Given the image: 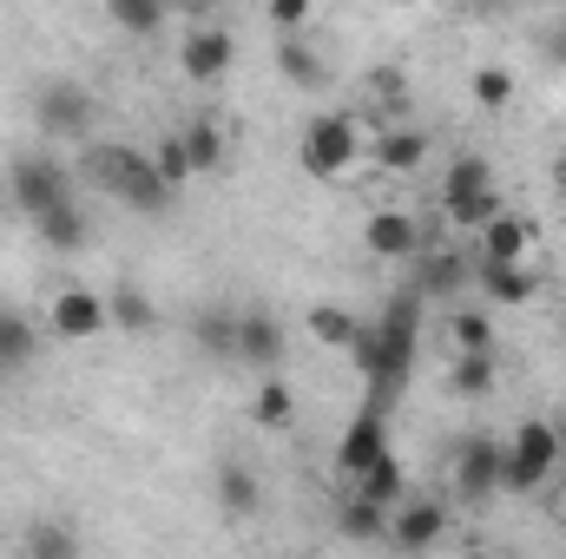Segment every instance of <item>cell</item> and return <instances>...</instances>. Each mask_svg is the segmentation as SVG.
Here are the masks:
<instances>
[{"instance_id":"cell-1","label":"cell","mask_w":566,"mask_h":559,"mask_svg":"<svg viewBox=\"0 0 566 559\" xmlns=\"http://www.w3.org/2000/svg\"><path fill=\"white\" fill-rule=\"evenodd\" d=\"M416 342H422V289H402V296L382 309V323L363 329L356 349H349L356 369H363V382H369V402H376V409H389V402L402 395L409 362H416Z\"/></svg>"},{"instance_id":"cell-2","label":"cell","mask_w":566,"mask_h":559,"mask_svg":"<svg viewBox=\"0 0 566 559\" xmlns=\"http://www.w3.org/2000/svg\"><path fill=\"white\" fill-rule=\"evenodd\" d=\"M93 178H99L119 204L145 211V218H158V211H171V204H178V191L158 178L151 151H133V145H99V151H93Z\"/></svg>"},{"instance_id":"cell-3","label":"cell","mask_w":566,"mask_h":559,"mask_svg":"<svg viewBox=\"0 0 566 559\" xmlns=\"http://www.w3.org/2000/svg\"><path fill=\"white\" fill-rule=\"evenodd\" d=\"M554 467H560V428L554 421H521L514 441H507V461H501V487L534 494V487H547Z\"/></svg>"},{"instance_id":"cell-4","label":"cell","mask_w":566,"mask_h":559,"mask_svg":"<svg viewBox=\"0 0 566 559\" xmlns=\"http://www.w3.org/2000/svg\"><path fill=\"white\" fill-rule=\"evenodd\" d=\"M33 126H40L46 139H86V133H93V93L73 86V80L33 86Z\"/></svg>"},{"instance_id":"cell-5","label":"cell","mask_w":566,"mask_h":559,"mask_svg":"<svg viewBox=\"0 0 566 559\" xmlns=\"http://www.w3.org/2000/svg\"><path fill=\"white\" fill-rule=\"evenodd\" d=\"M303 171L310 178H336V171H349V158H356V119H343V113H316L310 126H303Z\"/></svg>"},{"instance_id":"cell-6","label":"cell","mask_w":566,"mask_h":559,"mask_svg":"<svg viewBox=\"0 0 566 559\" xmlns=\"http://www.w3.org/2000/svg\"><path fill=\"white\" fill-rule=\"evenodd\" d=\"M7 191H13V204L33 218V211H46V204L73 198V178H66V165H60V158L27 151V158H13V171H7Z\"/></svg>"},{"instance_id":"cell-7","label":"cell","mask_w":566,"mask_h":559,"mask_svg":"<svg viewBox=\"0 0 566 559\" xmlns=\"http://www.w3.org/2000/svg\"><path fill=\"white\" fill-rule=\"evenodd\" d=\"M501 461H507V441L468 434V441L454 447V494H461V500H494V494H501Z\"/></svg>"},{"instance_id":"cell-8","label":"cell","mask_w":566,"mask_h":559,"mask_svg":"<svg viewBox=\"0 0 566 559\" xmlns=\"http://www.w3.org/2000/svg\"><path fill=\"white\" fill-rule=\"evenodd\" d=\"M231 60H238V40H231L224 27H198V33H185V40H178V73H185L191 86L224 80V73H231Z\"/></svg>"},{"instance_id":"cell-9","label":"cell","mask_w":566,"mask_h":559,"mask_svg":"<svg viewBox=\"0 0 566 559\" xmlns=\"http://www.w3.org/2000/svg\"><path fill=\"white\" fill-rule=\"evenodd\" d=\"M106 329H113V309H106L99 289L73 283V289L53 296V336H66V342H93V336H106Z\"/></svg>"},{"instance_id":"cell-10","label":"cell","mask_w":566,"mask_h":559,"mask_svg":"<svg viewBox=\"0 0 566 559\" xmlns=\"http://www.w3.org/2000/svg\"><path fill=\"white\" fill-rule=\"evenodd\" d=\"M441 534H448V507H441V500H396L382 540H396L402 553H422V547H434Z\"/></svg>"},{"instance_id":"cell-11","label":"cell","mask_w":566,"mask_h":559,"mask_svg":"<svg viewBox=\"0 0 566 559\" xmlns=\"http://www.w3.org/2000/svg\"><path fill=\"white\" fill-rule=\"evenodd\" d=\"M376 454H389V421H382V409H376V402H363V415L349 421V428H343V441H336V467L356 481Z\"/></svg>"},{"instance_id":"cell-12","label":"cell","mask_w":566,"mask_h":559,"mask_svg":"<svg viewBox=\"0 0 566 559\" xmlns=\"http://www.w3.org/2000/svg\"><path fill=\"white\" fill-rule=\"evenodd\" d=\"M238 362H251V369H283V323L271 309H238V349H231Z\"/></svg>"},{"instance_id":"cell-13","label":"cell","mask_w":566,"mask_h":559,"mask_svg":"<svg viewBox=\"0 0 566 559\" xmlns=\"http://www.w3.org/2000/svg\"><path fill=\"white\" fill-rule=\"evenodd\" d=\"M363 251H369V257H416V251H422V224H416L409 211H376V218L363 224Z\"/></svg>"},{"instance_id":"cell-14","label":"cell","mask_w":566,"mask_h":559,"mask_svg":"<svg viewBox=\"0 0 566 559\" xmlns=\"http://www.w3.org/2000/svg\"><path fill=\"white\" fill-rule=\"evenodd\" d=\"M474 238H481V264H521L527 244H534V224L514 218V211H501V218H488Z\"/></svg>"},{"instance_id":"cell-15","label":"cell","mask_w":566,"mask_h":559,"mask_svg":"<svg viewBox=\"0 0 566 559\" xmlns=\"http://www.w3.org/2000/svg\"><path fill=\"white\" fill-rule=\"evenodd\" d=\"M33 231H40L46 251H80V244H86V211H80L73 198H60V204L33 211Z\"/></svg>"},{"instance_id":"cell-16","label":"cell","mask_w":566,"mask_h":559,"mask_svg":"<svg viewBox=\"0 0 566 559\" xmlns=\"http://www.w3.org/2000/svg\"><path fill=\"white\" fill-rule=\"evenodd\" d=\"M218 507H224L231 520H251V514L264 507V487H258V474H251L244 461H224V467H218Z\"/></svg>"},{"instance_id":"cell-17","label":"cell","mask_w":566,"mask_h":559,"mask_svg":"<svg viewBox=\"0 0 566 559\" xmlns=\"http://www.w3.org/2000/svg\"><path fill=\"white\" fill-rule=\"evenodd\" d=\"M376 165H382V171H422L428 165V133L422 126H382Z\"/></svg>"},{"instance_id":"cell-18","label":"cell","mask_w":566,"mask_h":559,"mask_svg":"<svg viewBox=\"0 0 566 559\" xmlns=\"http://www.w3.org/2000/svg\"><path fill=\"white\" fill-rule=\"evenodd\" d=\"M494 382H501L494 349H461L454 369H448V389H454V395H494Z\"/></svg>"},{"instance_id":"cell-19","label":"cell","mask_w":566,"mask_h":559,"mask_svg":"<svg viewBox=\"0 0 566 559\" xmlns=\"http://www.w3.org/2000/svg\"><path fill=\"white\" fill-rule=\"evenodd\" d=\"M356 494H363V500H376V507H396V500L409 494V474H402V461H396V454H376V461L356 474Z\"/></svg>"},{"instance_id":"cell-20","label":"cell","mask_w":566,"mask_h":559,"mask_svg":"<svg viewBox=\"0 0 566 559\" xmlns=\"http://www.w3.org/2000/svg\"><path fill=\"white\" fill-rule=\"evenodd\" d=\"M277 73L296 86V93H316V86H323V60L310 53L303 33H277Z\"/></svg>"},{"instance_id":"cell-21","label":"cell","mask_w":566,"mask_h":559,"mask_svg":"<svg viewBox=\"0 0 566 559\" xmlns=\"http://www.w3.org/2000/svg\"><path fill=\"white\" fill-rule=\"evenodd\" d=\"M481 289L514 309V303H534V296H541V277H534L527 264H481Z\"/></svg>"},{"instance_id":"cell-22","label":"cell","mask_w":566,"mask_h":559,"mask_svg":"<svg viewBox=\"0 0 566 559\" xmlns=\"http://www.w3.org/2000/svg\"><path fill=\"white\" fill-rule=\"evenodd\" d=\"M178 139H185V151H191V171H224L231 145H224V126H218V119H191Z\"/></svg>"},{"instance_id":"cell-23","label":"cell","mask_w":566,"mask_h":559,"mask_svg":"<svg viewBox=\"0 0 566 559\" xmlns=\"http://www.w3.org/2000/svg\"><path fill=\"white\" fill-rule=\"evenodd\" d=\"M165 13H171V0H106V20L133 40H151L165 27Z\"/></svg>"},{"instance_id":"cell-24","label":"cell","mask_w":566,"mask_h":559,"mask_svg":"<svg viewBox=\"0 0 566 559\" xmlns=\"http://www.w3.org/2000/svg\"><path fill=\"white\" fill-rule=\"evenodd\" d=\"M251 421H258V428H290V421H296V389L283 382L277 369H271V376L258 382V402H251Z\"/></svg>"},{"instance_id":"cell-25","label":"cell","mask_w":566,"mask_h":559,"mask_svg":"<svg viewBox=\"0 0 566 559\" xmlns=\"http://www.w3.org/2000/svg\"><path fill=\"white\" fill-rule=\"evenodd\" d=\"M481 184H494V165H488L481 151H461V158H448V171H441V204H454V198H468V191H481Z\"/></svg>"},{"instance_id":"cell-26","label":"cell","mask_w":566,"mask_h":559,"mask_svg":"<svg viewBox=\"0 0 566 559\" xmlns=\"http://www.w3.org/2000/svg\"><path fill=\"white\" fill-rule=\"evenodd\" d=\"M303 323H310V336H316L323 349H356V336H363V323H356L349 309H336V303H316Z\"/></svg>"},{"instance_id":"cell-27","label":"cell","mask_w":566,"mask_h":559,"mask_svg":"<svg viewBox=\"0 0 566 559\" xmlns=\"http://www.w3.org/2000/svg\"><path fill=\"white\" fill-rule=\"evenodd\" d=\"M336 534H343V540H382V534H389V507H376V500L349 494V500H343V514H336Z\"/></svg>"},{"instance_id":"cell-28","label":"cell","mask_w":566,"mask_h":559,"mask_svg":"<svg viewBox=\"0 0 566 559\" xmlns=\"http://www.w3.org/2000/svg\"><path fill=\"white\" fill-rule=\"evenodd\" d=\"M441 211H448L454 231H481V224L501 218L507 204H501V184H481V191H468V198H454V204H441Z\"/></svg>"},{"instance_id":"cell-29","label":"cell","mask_w":566,"mask_h":559,"mask_svg":"<svg viewBox=\"0 0 566 559\" xmlns=\"http://www.w3.org/2000/svg\"><path fill=\"white\" fill-rule=\"evenodd\" d=\"M106 309H113V329H126V336L158 329V303H151L145 289H113V296H106Z\"/></svg>"},{"instance_id":"cell-30","label":"cell","mask_w":566,"mask_h":559,"mask_svg":"<svg viewBox=\"0 0 566 559\" xmlns=\"http://www.w3.org/2000/svg\"><path fill=\"white\" fill-rule=\"evenodd\" d=\"M474 106L481 113H501V106H514V93H521V80L507 73V66H474Z\"/></svg>"},{"instance_id":"cell-31","label":"cell","mask_w":566,"mask_h":559,"mask_svg":"<svg viewBox=\"0 0 566 559\" xmlns=\"http://www.w3.org/2000/svg\"><path fill=\"white\" fill-rule=\"evenodd\" d=\"M198 349H205V356H231V349H238V309H224V303L205 309V316H198Z\"/></svg>"},{"instance_id":"cell-32","label":"cell","mask_w":566,"mask_h":559,"mask_svg":"<svg viewBox=\"0 0 566 559\" xmlns=\"http://www.w3.org/2000/svg\"><path fill=\"white\" fill-rule=\"evenodd\" d=\"M151 165H158V178H165L171 191H185V184L198 178V171H191V151H185V139H178V133H171V139H158V145H151Z\"/></svg>"},{"instance_id":"cell-33","label":"cell","mask_w":566,"mask_h":559,"mask_svg":"<svg viewBox=\"0 0 566 559\" xmlns=\"http://www.w3.org/2000/svg\"><path fill=\"white\" fill-rule=\"evenodd\" d=\"M33 323L27 316H13V309H0V369H13V362H27L33 356Z\"/></svg>"},{"instance_id":"cell-34","label":"cell","mask_w":566,"mask_h":559,"mask_svg":"<svg viewBox=\"0 0 566 559\" xmlns=\"http://www.w3.org/2000/svg\"><path fill=\"white\" fill-rule=\"evenodd\" d=\"M73 547H80V534H73V527H33V534L20 540V553H27V559H66Z\"/></svg>"},{"instance_id":"cell-35","label":"cell","mask_w":566,"mask_h":559,"mask_svg":"<svg viewBox=\"0 0 566 559\" xmlns=\"http://www.w3.org/2000/svg\"><path fill=\"white\" fill-rule=\"evenodd\" d=\"M461 283H468V264H461L454 251H441V257H428V264H422V296H428V289H441V296H448V289H461Z\"/></svg>"},{"instance_id":"cell-36","label":"cell","mask_w":566,"mask_h":559,"mask_svg":"<svg viewBox=\"0 0 566 559\" xmlns=\"http://www.w3.org/2000/svg\"><path fill=\"white\" fill-rule=\"evenodd\" d=\"M448 336H454V349H494V323H488L481 309H461V316L448 323Z\"/></svg>"},{"instance_id":"cell-37","label":"cell","mask_w":566,"mask_h":559,"mask_svg":"<svg viewBox=\"0 0 566 559\" xmlns=\"http://www.w3.org/2000/svg\"><path fill=\"white\" fill-rule=\"evenodd\" d=\"M264 13H271V27H277V33H303V27H310V13H316V0H264Z\"/></svg>"},{"instance_id":"cell-38","label":"cell","mask_w":566,"mask_h":559,"mask_svg":"<svg viewBox=\"0 0 566 559\" xmlns=\"http://www.w3.org/2000/svg\"><path fill=\"white\" fill-rule=\"evenodd\" d=\"M554 191H560V198H566V151H560V158H554Z\"/></svg>"},{"instance_id":"cell-39","label":"cell","mask_w":566,"mask_h":559,"mask_svg":"<svg viewBox=\"0 0 566 559\" xmlns=\"http://www.w3.org/2000/svg\"><path fill=\"white\" fill-rule=\"evenodd\" d=\"M185 7H191V13H211V7H224V0H185Z\"/></svg>"},{"instance_id":"cell-40","label":"cell","mask_w":566,"mask_h":559,"mask_svg":"<svg viewBox=\"0 0 566 559\" xmlns=\"http://www.w3.org/2000/svg\"><path fill=\"white\" fill-rule=\"evenodd\" d=\"M554 428H560V461H566V415H560V421H554Z\"/></svg>"},{"instance_id":"cell-41","label":"cell","mask_w":566,"mask_h":559,"mask_svg":"<svg viewBox=\"0 0 566 559\" xmlns=\"http://www.w3.org/2000/svg\"><path fill=\"white\" fill-rule=\"evenodd\" d=\"M488 7H507V0H488Z\"/></svg>"},{"instance_id":"cell-42","label":"cell","mask_w":566,"mask_h":559,"mask_svg":"<svg viewBox=\"0 0 566 559\" xmlns=\"http://www.w3.org/2000/svg\"><path fill=\"white\" fill-rule=\"evenodd\" d=\"M171 7H185V0H171Z\"/></svg>"},{"instance_id":"cell-43","label":"cell","mask_w":566,"mask_h":559,"mask_svg":"<svg viewBox=\"0 0 566 559\" xmlns=\"http://www.w3.org/2000/svg\"><path fill=\"white\" fill-rule=\"evenodd\" d=\"M396 7H409V0H396Z\"/></svg>"}]
</instances>
